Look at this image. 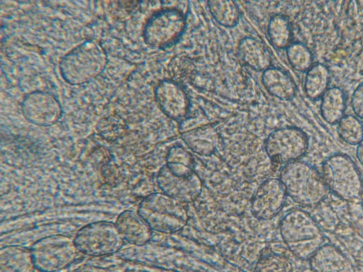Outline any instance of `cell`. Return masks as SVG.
Wrapping results in <instances>:
<instances>
[{"label":"cell","mask_w":363,"mask_h":272,"mask_svg":"<svg viewBox=\"0 0 363 272\" xmlns=\"http://www.w3.org/2000/svg\"><path fill=\"white\" fill-rule=\"evenodd\" d=\"M279 179L286 195L305 207L317 205L326 198L329 191L322 174L303 161L285 164L281 169Z\"/></svg>","instance_id":"1"},{"label":"cell","mask_w":363,"mask_h":272,"mask_svg":"<svg viewBox=\"0 0 363 272\" xmlns=\"http://www.w3.org/2000/svg\"><path fill=\"white\" fill-rule=\"evenodd\" d=\"M281 239L291 252L302 260H309L324 244V235L316 221L303 210L295 209L281 220Z\"/></svg>","instance_id":"2"},{"label":"cell","mask_w":363,"mask_h":272,"mask_svg":"<svg viewBox=\"0 0 363 272\" xmlns=\"http://www.w3.org/2000/svg\"><path fill=\"white\" fill-rule=\"evenodd\" d=\"M107 63V53L101 45L96 40H86L62 57L59 69L67 83L82 85L100 75Z\"/></svg>","instance_id":"3"},{"label":"cell","mask_w":363,"mask_h":272,"mask_svg":"<svg viewBox=\"0 0 363 272\" xmlns=\"http://www.w3.org/2000/svg\"><path fill=\"white\" fill-rule=\"evenodd\" d=\"M184 204L163 193H153L140 201L137 212L152 232L172 234L187 223L188 212Z\"/></svg>","instance_id":"4"},{"label":"cell","mask_w":363,"mask_h":272,"mask_svg":"<svg viewBox=\"0 0 363 272\" xmlns=\"http://www.w3.org/2000/svg\"><path fill=\"white\" fill-rule=\"evenodd\" d=\"M322 176L328 188L347 201L360 198L363 184L354 161L347 154L337 153L327 158L322 166Z\"/></svg>","instance_id":"5"},{"label":"cell","mask_w":363,"mask_h":272,"mask_svg":"<svg viewBox=\"0 0 363 272\" xmlns=\"http://www.w3.org/2000/svg\"><path fill=\"white\" fill-rule=\"evenodd\" d=\"M35 268L40 272H56L70 266L78 250L71 237L52 234L35 241L30 248Z\"/></svg>","instance_id":"6"},{"label":"cell","mask_w":363,"mask_h":272,"mask_svg":"<svg viewBox=\"0 0 363 272\" xmlns=\"http://www.w3.org/2000/svg\"><path fill=\"white\" fill-rule=\"evenodd\" d=\"M73 239L79 253L91 256L111 255L125 244L115 222L101 220L82 227Z\"/></svg>","instance_id":"7"},{"label":"cell","mask_w":363,"mask_h":272,"mask_svg":"<svg viewBox=\"0 0 363 272\" xmlns=\"http://www.w3.org/2000/svg\"><path fill=\"white\" fill-rule=\"evenodd\" d=\"M185 28L183 12L175 8H166L156 11L147 19L143 36L147 45L165 49L179 40Z\"/></svg>","instance_id":"8"},{"label":"cell","mask_w":363,"mask_h":272,"mask_svg":"<svg viewBox=\"0 0 363 272\" xmlns=\"http://www.w3.org/2000/svg\"><path fill=\"white\" fill-rule=\"evenodd\" d=\"M308 147L306 132L296 127H284L274 130L264 141V149L275 164H286L299 160Z\"/></svg>","instance_id":"9"},{"label":"cell","mask_w":363,"mask_h":272,"mask_svg":"<svg viewBox=\"0 0 363 272\" xmlns=\"http://www.w3.org/2000/svg\"><path fill=\"white\" fill-rule=\"evenodd\" d=\"M21 110L27 121L42 127L54 125L62 115V107L58 99L50 92L39 90L24 96Z\"/></svg>","instance_id":"10"},{"label":"cell","mask_w":363,"mask_h":272,"mask_svg":"<svg viewBox=\"0 0 363 272\" xmlns=\"http://www.w3.org/2000/svg\"><path fill=\"white\" fill-rule=\"evenodd\" d=\"M286 196L279 179H267L259 185L252 198V215L258 220L272 219L283 208Z\"/></svg>","instance_id":"11"},{"label":"cell","mask_w":363,"mask_h":272,"mask_svg":"<svg viewBox=\"0 0 363 272\" xmlns=\"http://www.w3.org/2000/svg\"><path fill=\"white\" fill-rule=\"evenodd\" d=\"M156 180L162 193L183 203L195 200L202 191V181L195 172L188 176L176 175L165 165L159 171Z\"/></svg>","instance_id":"12"},{"label":"cell","mask_w":363,"mask_h":272,"mask_svg":"<svg viewBox=\"0 0 363 272\" xmlns=\"http://www.w3.org/2000/svg\"><path fill=\"white\" fill-rule=\"evenodd\" d=\"M154 95L158 106L168 118L182 120L189 113V96L183 87L175 81H160L154 89Z\"/></svg>","instance_id":"13"},{"label":"cell","mask_w":363,"mask_h":272,"mask_svg":"<svg viewBox=\"0 0 363 272\" xmlns=\"http://www.w3.org/2000/svg\"><path fill=\"white\" fill-rule=\"evenodd\" d=\"M115 224L125 244L143 246L152 238V230L138 212L123 211L117 216Z\"/></svg>","instance_id":"14"},{"label":"cell","mask_w":363,"mask_h":272,"mask_svg":"<svg viewBox=\"0 0 363 272\" xmlns=\"http://www.w3.org/2000/svg\"><path fill=\"white\" fill-rule=\"evenodd\" d=\"M313 272H354L350 259L336 246L323 244L310 258Z\"/></svg>","instance_id":"15"},{"label":"cell","mask_w":363,"mask_h":272,"mask_svg":"<svg viewBox=\"0 0 363 272\" xmlns=\"http://www.w3.org/2000/svg\"><path fill=\"white\" fill-rule=\"evenodd\" d=\"M181 135L190 149L200 155L213 154L220 144L218 131L209 123L181 132Z\"/></svg>","instance_id":"16"},{"label":"cell","mask_w":363,"mask_h":272,"mask_svg":"<svg viewBox=\"0 0 363 272\" xmlns=\"http://www.w3.org/2000/svg\"><path fill=\"white\" fill-rule=\"evenodd\" d=\"M238 55L241 62L255 71H264L272 64V55L267 46L259 40L245 36L238 44Z\"/></svg>","instance_id":"17"},{"label":"cell","mask_w":363,"mask_h":272,"mask_svg":"<svg viewBox=\"0 0 363 272\" xmlns=\"http://www.w3.org/2000/svg\"><path fill=\"white\" fill-rule=\"evenodd\" d=\"M262 83L272 96L282 100L292 99L296 92V86L291 76L284 69L269 67L262 72Z\"/></svg>","instance_id":"18"},{"label":"cell","mask_w":363,"mask_h":272,"mask_svg":"<svg viewBox=\"0 0 363 272\" xmlns=\"http://www.w3.org/2000/svg\"><path fill=\"white\" fill-rule=\"evenodd\" d=\"M35 267L30 249L8 245L0 251V272H33Z\"/></svg>","instance_id":"19"},{"label":"cell","mask_w":363,"mask_h":272,"mask_svg":"<svg viewBox=\"0 0 363 272\" xmlns=\"http://www.w3.org/2000/svg\"><path fill=\"white\" fill-rule=\"evenodd\" d=\"M320 98V110L323 119L330 124L338 123L347 107L344 91L337 86L328 88Z\"/></svg>","instance_id":"20"},{"label":"cell","mask_w":363,"mask_h":272,"mask_svg":"<svg viewBox=\"0 0 363 272\" xmlns=\"http://www.w3.org/2000/svg\"><path fill=\"white\" fill-rule=\"evenodd\" d=\"M330 81V72L328 67L320 62L313 64L305 77L304 91L306 96L312 100L321 98L328 90Z\"/></svg>","instance_id":"21"},{"label":"cell","mask_w":363,"mask_h":272,"mask_svg":"<svg viewBox=\"0 0 363 272\" xmlns=\"http://www.w3.org/2000/svg\"><path fill=\"white\" fill-rule=\"evenodd\" d=\"M269 40L279 49L286 48L293 39V30L289 18L282 14L272 16L267 24Z\"/></svg>","instance_id":"22"},{"label":"cell","mask_w":363,"mask_h":272,"mask_svg":"<svg viewBox=\"0 0 363 272\" xmlns=\"http://www.w3.org/2000/svg\"><path fill=\"white\" fill-rule=\"evenodd\" d=\"M194 164L193 155L184 147L174 145L168 149L165 166L172 174L191 175L195 172Z\"/></svg>","instance_id":"23"},{"label":"cell","mask_w":363,"mask_h":272,"mask_svg":"<svg viewBox=\"0 0 363 272\" xmlns=\"http://www.w3.org/2000/svg\"><path fill=\"white\" fill-rule=\"evenodd\" d=\"M207 4L212 17L220 26L233 28L239 22L240 11L235 1L211 0Z\"/></svg>","instance_id":"24"},{"label":"cell","mask_w":363,"mask_h":272,"mask_svg":"<svg viewBox=\"0 0 363 272\" xmlns=\"http://www.w3.org/2000/svg\"><path fill=\"white\" fill-rule=\"evenodd\" d=\"M254 272H293V267L286 256L266 249L262 251Z\"/></svg>","instance_id":"25"},{"label":"cell","mask_w":363,"mask_h":272,"mask_svg":"<svg viewBox=\"0 0 363 272\" xmlns=\"http://www.w3.org/2000/svg\"><path fill=\"white\" fill-rule=\"evenodd\" d=\"M286 54L291 67L298 72H307L313 64L311 50L301 42H292L286 48Z\"/></svg>","instance_id":"26"},{"label":"cell","mask_w":363,"mask_h":272,"mask_svg":"<svg viewBox=\"0 0 363 272\" xmlns=\"http://www.w3.org/2000/svg\"><path fill=\"white\" fill-rule=\"evenodd\" d=\"M337 132L343 141L356 145L363 140V123L354 115H345L337 123Z\"/></svg>","instance_id":"27"},{"label":"cell","mask_w":363,"mask_h":272,"mask_svg":"<svg viewBox=\"0 0 363 272\" xmlns=\"http://www.w3.org/2000/svg\"><path fill=\"white\" fill-rule=\"evenodd\" d=\"M351 105L357 118L363 119V81L354 90L351 98Z\"/></svg>","instance_id":"28"},{"label":"cell","mask_w":363,"mask_h":272,"mask_svg":"<svg viewBox=\"0 0 363 272\" xmlns=\"http://www.w3.org/2000/svg\"><path fill=\"white\" fill-rule=\"evenodd\" d=\"M357 157L359 163L363 166V140L357 144Z\"/></svg>","instance_id":"29"}]
</instances>
